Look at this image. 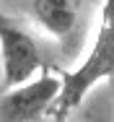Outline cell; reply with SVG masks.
<instances>
[{
	"label": "cell",
	"mask_w": 114,
	"mask_h": 122,
	"mask_svg": "<svg viewBox=\"0 0 114 122\" xmlns=\"http://www.w3.org/2000/svg\"><path fill=\"white\" fill-rule=\"evenodd\" d=\"M83 0H31V21L52 39H65L75 31Z\"/></svg>",
	"instance_id": "277c9868"
},
{
	"label": "cell",
	"mask_w": 114,
	"mask_h": 122,
	"mask_svg": "<svg viewBox=\"0 0 114 122\" xmlns=\"http://www.w3.org/2000/svg\"><path fill=\"white\" fill-rule=\"evenodd\" d=\"M62 88V75L55 70H42L31 81L21 86H13L0 94V122H36L49 109L60 96Z\"/></svg>",
	"instance_id": "7a4b0ae2"
},
{
	"label": "cell",
	"mask_w": 114,
	"mask_h": 122,
	"mask_svg": "<svg viewBox=\"0 0 114 122\" xmlns=\"http://www.w3.org/2000/svg\"><path fill=\"white\" fill-rule=\"evenodd\" d=\"M52 120H55V122H68V114H55Z\"/></svg>",
	"instance_id": "5b68a950"
},
{
	"label": "cell",
	"mask_w": 114,
	"mask_h": 122,
	"mask_svg": "<svg viewBox=\"0 0 114 122\" xmlns=\"http://www.w3.org/2000/svg\"><path fill=\"white\" fill-rule=\"evenodd\" d=\"M0 68H3V91L21 86L44 70L36 39L5 13H0Z\"/></svg>",
	"instance_id": "3957f363"
},
{
	"label": "cell",
	"mask_w": 114,
	"mask_h": 122,
	"mask_svg": "<svg viewBox=\"0 0 114 122\" xmlns=\"http://www.w3.org/2000/svg\"><path fill=\"white\" fill-rule=\"evenodd\" d=\"M62 75V88L55 107L49 109V117L55 114H70L83 104L88 91L96 88L101 81L114 75V0H104L99 10V24L93 31V42L83 62Z\"/></svg>",
	"instance_id": "6da1fadb"
}]
</instances>
